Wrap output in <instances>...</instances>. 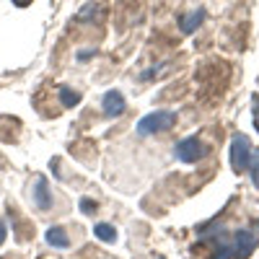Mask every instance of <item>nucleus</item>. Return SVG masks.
Listing matches in <instances>:
<instances>
[{"mask_svg": "<svg viewBox=\"0 0 259 259\" xmlns=\"http://www.w3.org/2000/svg\"><path fill=\"white\" fill-rule=\"evenodd\" d=\"M174 122H177V114L174 112H153V114H148V117H143L138 122V133L140 135L163 133V130H168Z\"/></svg>", "mask_w": 259, "mask_h": 259, "instance_id": "nucleus-1", "label": "nucleus"}, {"mask_svg": "<svg viewBox=\"0 0 259 259\" xmlns=\"http://www.w3.org/2000/svg\"><path fill=\"white\" fill-rule=\"evenodd\" d=\"M207 150L210 148L200 138H187V140H182L177 145V158L184 161V163H197V161H202L207 156Z\"/></svg>", "mask_w": 259, "mask_h": 259, "instance_id": "nucleus-2", "label": "nucleus"}, {"mask_svg": "<svg viewBox=\"0 0 259 259\" xmlns=\"http://www.w3.org/2000/svg\"><path fill=\"white\" fill-rule=\"evenodd\" d=\"M249 156H251V148H249L246 135H236L233 138V145H231V163H233V168L236 171H246Z\"/></svg>", "mask_w": 259, "mask_h": 259, "instance_id": "nucleus-3", "label": "nucleus"}, {"mask_svg": "<svg viewBox=\"0 0 259 259\" xmlns=\"http://www.w3.org/2000/svg\"><path fill=\"white\" fill-rule=\"evenodd\" d=\"M104 112L109 117H119L124 112V99H122L119 91H109L104 96Z\"/></svg>", "mask_w": 259, "mask_h": 259, "instance_id": "nucleus-4", "label": "nucleus"}, {"mask_svg": "<svg viewBox=\"0 0 259 259\" xmlns=\"http://www.w3.org/2000/svg\"><path fill=\"white\" fill-rule=\"evenodd\" d=\"M34 202H36V207H39V210H50V187H47V182L41 179V177H36Z\"/></svg>", "mask_w": 259, "mask_h": 259, "instance_id": "nucleus-5", "label": "nucleus"}, {"mask_svg": "<svg viewBox=\"0 0 259 259\" xmlns=\"http://www.w3.org/2000/svg\"><path fill=\"white\" fill-rule=\"evenodd\" d=\"M47 241H50L55 249H65V246L70 244L68 233H65L62 228H50V231H47Z\"/></svg>", "mask_w": 259, "mask_h": 259, "instance_id": "nucleus-6", "label": "nucleus"}, {"mask_svg": "<svg viewBox=\"0 0 259 259\" xmlns=\"http://www.w3.org/2000/svg\"><path fill=\"white\" fill-rule=\"evenodd\" d=\"M200 21H202V11H197V13H189V16L182 21L179 26H182V31H184V34H189V31H194V29L200 26Z\"/></svg>", "mask_w": 259, "mask_h": 259, "instance_id": "nucleus-7", "label": "nucleus"}, {"mask_svg": "<svg viewBox=\"0 0 259 259\" xmlns=\"http://www.w3.org/2000/svg\"><path fill=\"white\" fill-rule=\"evenodd\" d=\"M94 233L99 236L101 241H114V239H117V231H114L109 223H99V226L94 228Z\"/></svg>", "mask_w": 259, "mask_h": 259, "instance_id": "nucleus-8", "label": "nucleus"}, {"mask_svg": "<svg viewBox=\"0 0 259 259\" xmlns=\"http://www.w3.org/2000/svg\"><path fill=\"white\" fill-rule=\"evenodd\" d=\"M246 171H251V179H254V184L259 187V150H251V156H249V166H246Z\"/></svg>", "mask_w": 259, "mask_h": 259, "instance_id": "nucleus-9", "label": "nucleus"}, {"mask_svg": "<svg viewBox=\"0 0 259 259\" xmlns=\"http://www.w3.org/2000/svg\"><path fill=\"white\" fill-rule=\"evenodd\" d=\"M60 99H62V104L65 106H75L78 101H80V94H75V91H70V89H60Z\"/></svg>", "mask_w": 259, "mask_h": 259, "instance_id": "nucleus-10", "label": "nucleus"}, {"mask_svg": "<svg viewBox=\"0 0 259 259\" xmlns=\"http://www.w3.org/2000/svg\"><path fill=\"white\" fill-rule=\"evenodd\" d=\"M254 127L259 130V96L254 99Z\"/></svg>", "mask_w": 259, "mask_h": 259, "instance_id": "nucleus-11", "label": "nucleus"}, {"mask_svg": "<svg viewBox=\"0 0 259 259\" xmlns=\"http://www.w3.org/2000/svg\"><path fill=\"white\" fill-rule=\"evenodd\" d=\"M80 205H83V212H94L96 210V202H91V200H83Z\"/></svg>", "mask_w": 259, "mask_h": 259, "instance_id": "nucleus-12", "label": "nucleus"}, {"mask_svg": "<svg viewBox=\"0 0 259 259\" xmlns=\"http://www.w3.org/2000/svg\"><path fill=\"white\" fill-rule=\"evenodd\" d=\"M13 3H16V6H29L31 0H13Z\"/></svg>", "mask_w": 259, "mask_h": 259, "instance_id": "nucleus-13", "label": "nucleus"}]
</instances>
